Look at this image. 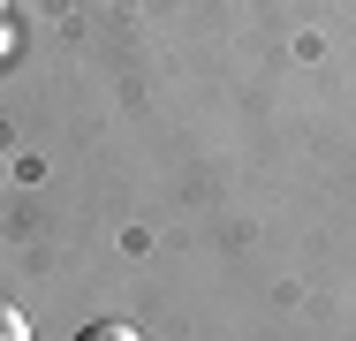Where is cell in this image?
<instances>
[{"label":"cell","instance_id":"6da1fadb","mask_svg":"<svg viewBox=\"0 0 356 341\" xmlns=\"http://www.w3.org/2000/svg\"><path fill=\"white\" fill-rule=\"evenodd\" d=\"M76 341H144V334H137V326H122V319H91Z\"/></svg>","mask_w":356,"mask_h":341},{"label":"cell","instance_id":"7a4b0ae2","mask_svg":"<svg viewBox=\"0 0 356 341\" xmlns=\"http://www.w3.org/2000/svg\"><path fill=\"white\" fill-rule=\"evenodd\" d=\"M0 341H31V334H23V311H15V303H0Z\"/></svg>","mask_w":356,"mask_h":341}]
</instances>
